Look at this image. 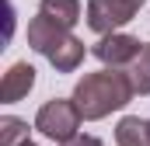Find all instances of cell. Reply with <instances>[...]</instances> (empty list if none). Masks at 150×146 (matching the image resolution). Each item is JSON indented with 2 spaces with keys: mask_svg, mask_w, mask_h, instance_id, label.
<instances>
[{
  "mask_svg": "<svg viewBox=\"0 0 150 146\" xmlns=\"http://www.w3.org/2000/svg\"><path fill=\"white\" fill-rule=\"evenodd\" d=\"M133 80L122 70H98V73H84L74 87V105L80 111L84 122H98L108 118L112 111H122L133 101Z\"/></svg>",
  "mask_w": 150,
  "mask_h": 146,
  "instance_id": "1",
  "label": "cell"
},
{
  "mask_svg": "<svg viewBox=\"0 0 150 146\" xmlns=\"http://www.w3.org/2000/svg\"><path fill=\"white\" fill-rule=\"evenodd\" d=\"M28 45L35 49L38 56H45V59L56 66V73H74L77 66L84 63V56H87L84 42H80L74 32H67V28L45 21L42 14H35V18L28 21Z\"/></svg>",
  "mask_w": 150,
  "mask_h": 146,
  "instance_id": "2",
  "label": "cell"
},
{
  "mask_svg": "<svg viewBox=\"0 0 150 146\" xmlns=\"http://www.w3.org/2000/svg\"><path fill=\"white\" fill-rule=\"evenodd\" d=\"M80 111H77L74 98H52L45 101L35 115V129L45 136V139H56V143H70L74 136H80Z\"/></svg>",
  "mask_w": 150,
  "mask_h": 146,
  "instance_id": "3",
  "label": "cell"
},
{
  "mask_svg": "<svg viewBox=\"0 0 150 146\" xmlns=\"http://www.w3.org/2000/svg\"><path fill=\"white\" fill-rule=\"evenodd\" d=\"M147 0H87V28L98 35H115L122 25H129Z\"/></svg>",
  "mask_w": 150,
  "mask_h": 146,
  "instance_id": "4",
  "label": "cell"
},
{
  "mask_svg": "<svg viewBox=\"0 0 150 146\" xmlns=\"http://www.w3.org/2000/svg\"><path fill=\"white\" fill-rule=\"evenodd\" d=\"M94 59L105 63V70H122V66H133L143 52V42L136 35H126V32H115V35H105L94 42Z\"/></svg>",
  "mask_w": 150,
  "mask_h": 146,
  "instance_id": "5",
  "label": "cell"
},
{
  "mask_svg": "<svg viewBox=\"0 0 150 146\" xmlns=\"http://www.w3.org/2000/svg\"><path fill=\"white\" fill-rule=\"evenodd\" d=\"M32 87H35V66L32 63H14L11 70L4 73V80H0V101L14 105V101L28 98Z\"/></svg>",
  "mask_w": 150,
  "mask_h": 146,
  "instance_id": "6",
  "label": "cell"
},
{
  "mask_svg": "<svg viewBox=\"0 0 150 146\" xmlns=\"http://www.w3.org/2000/svg\"><path fill=\"white\" fill-rule=\"evenodd\" d=\"M38 14L45 21H52V25H59V28L70 32L77 21H80V14H87V11L80 7V0H42L38 4Z\"/></svg>",
  "mask_w": 150,
  "mask_h": 146,
  "instance_id": "7",
  "label": "cell"
},
{
  "mask_svg": "<svg viewBox=\"0 0 150 146\" xmlns=\"http://www.w3.org/2000/svg\"><path fill=\"white\" fill-rule=\"evenodd\" d=\"M115 146H150V122L140 115H126L115 125Z\"/></svg>",
  "mask_w": 150,
  "mask_h": 146,
  "instance_id": "8",
  "label": "cell"
},
{
  "mask_svg": "<svg viewBox=\"0 0 150 146\" xmlns=\"http://www.w3.org/2000/svg\"><path fill=\"white\" fill-rule=\"evenodd\" d=\"M28 122L25 118H14V115H4L0 118V146H25V143H32L28 139Z\"/></svg>",
  "mask_w": 150,
  "mask_h": 146,
  "instance_id": "9",
  "label": "cell"
},
{
  "mask_svg": "<svg viewBox=\"0 0 150 146\" xmlns=\"http://www.w3.org/2000/svg\"><path fill=\"white\" fill-rule=\"evenodd\" d=\"M126 73H129V80H133V91H136V94H150V42H143L140 59H136Z\"/></svg>",
  "mask_w": 150,
  "mask_h": 146,
  "instance_id": "10",
  "label": "cell"
},
{
  "mask_svg": "<svg viewBox=\"0 0 150 146\" xmlns=\"http://www.w3.org/2000/svg\"><path fill=\"white\" fill-rule=\"evenodd\" d=\"M63 146H105V143H101L98 136H84V132H80V136H74L70 143H63Z\"/></svg>",
  "mask_w": 150,
  "mask_h": 146,
  "instance_id": "11",
  "label": "cell"
},
{
  "mask_svg": "<svg viewBox=\"0 0 150 146\" xmlns=\"http://www.w3.org/2000/svg\"><path fill=\"white\" fill-rule=\"evenodd\" d=\"M25 146H35V143H25Z\"/></svg>",
  "mask_w": 150,
  "mask_h": 146,
  "instance_id": "12",
  "label": "cell"
}]
</instances>
